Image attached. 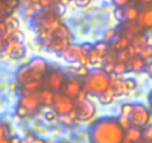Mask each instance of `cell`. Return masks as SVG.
Returning <instances> with one entry per match:
<instances>
[{"instance_id": "5", "label": "cell", "mask_w": 152, "mask_h": 143, "mask_svg": "<svg viewBox=\"0 0 152 143\" xmlns=\"http://www.w3.org/2000/svg\"><path fill=\"white\" fill-rule=\"evenodd\" d=\"M75 107H76L75 100L66 97V96L61 94V93H57V94L54 96V101H52L51 109L54 110V113H55L57 116H60V115H69L70 112L75 110Z\"/></svg>"}, {"instance_id": "37", "label": "cell", "mask_w": 152, "mask_h": 143, "mask_svg": "<svg viewBox=\"0 0 152 143\" xmlns=\"http://www.w3.org/2000/svg\"><path fill=\"white\" fill-rule=\"evenodd\" d=\"M0 143H12V142H11V139L8 137V139H5V140H2V142H0Z\"/></svg>"}, {"instance_id": "30", "label": "cell", "mask_w": 152, "mask_h": 143, "mask_svg": "<svg viewBox=\"0 0 152 143\" xmlns=\"http://www.w3.org/2000/svg\"><path fill=\"white\" fill-rule=\"evenodd\" d=\"M43 118H45L48 122H54V121H57V115L54 113V110H52L51 107H46V109L43 110Z\"/></svg>"}, {"instance_id": "18", "label": "cell", "mask_w": 152, "mask_h": 143, "mask_svg": "<svg viewBox=\"0 0 152 143\" xmlns=\"http://www.w3.org/2000/svg\"><path fill=\"white\" fill-rule=\"evenodd\" d=\"M37 96H39V101H40V104H42V107H51L52 106V101H54V93L52 91H49V90H45V88H42L39 93H37Z\"/></svg>"}, {"instance_id": "31", "label": "cell", "mask_w": 152, "mask_h": 143, "mask_svg": "<svg viewBox=\"0 0 152 143\" xmlns=\"http://www.w3.org/2000/svg\"><path fill=\"white\" fill-rule=\"evenodd\" d=\"M118 119V124L121 125V128L125 131V130H128L130 127H131V122H130V119L128 118H125V116H118L116 118Z\"/></svg>"}, {"instance_id": "38", "label": "cell", "mask_w": 152, "mask_h": 143, "mask_svg": "<svg viewBox=\"0 0 152 143\" xmlns=\"http://www.w3.org/2000/svg\"><path fill=\"white\" fill-rule=\"evenodd\" d=\"M136 143H151V142H148V140H145V139H140V140L136 142Z\"/></svg>"}, {"instance_id": "40", "label": "cell", "mask_w": 152, "mask_h": 143, "mask_svg": "<svg viewBox=\"0 0 152 143\" xmlns=\"http://www.w3.org/2000/svg\"><path fill=\"white\" fill-rule=\"evenodd\" d=\"M122 143H130V142H125V140H124V142H122Z\"/></svg>"}, {"instance_id": "14", "label": "cell", "mask_w": 152, "mask_h": 143, "mask_svg": "<svg viewBox=\"0 0 152 143\" xmlns=\"http://www.w3.org/2000/svg\"><path fill=\"white\" fill-rule=\"evenodd\" d=\"M137 90V82L133 78H121V96L131 94Z\"/></svg>"}, {"instance_id": "28", "label": "cell", "mask_w": 152, "mask_h": 143, "mask_svg": "<svg viewBox=\"0 0 152 143\" xmlns=\"http://www.w3.org/2000/svg\"><path fill=\"white\" fill-rule=\"evenodd\" d=\"M9 130H11V128H9L8 124L0 122V142L5 140V139H8V137H11V131H9Z\"/></svg>"}, {"instance_id": "9", "label": "cell", "mask_w": 152, "mask_h": 143, "mask_svg": "<svg viewBox=\"0 0 152 143\" xmlns=\"http://www.w3.org/2000/svg\"><path fill=\"white\" fill-rule=\"evenodd\" d=\"M42 79H43V76L39 75V73H36V72H33V70H30L27 64L23 66V67H20L18 72H17V75H15V81H17L18 85H23V84L30 82V81H39V82H42Z\"/></svg>"}, {"instance_id": "15", "label": "cell", "mask_w": 152, "mask_h": 143, "mask_svg": "<svg viewBox=\"0 0 152 143\" xmlns=\"http://www.w3.org/2000/svg\"><path fill=\"white\" fill-rule=\"evenodd\" d=\"M112 45V51H115V52H119V51H125L128 46H130V39L127 37V36H124V34H118V37L110 43Z\"/></svg>"}, {"instance_id": "25", "label": "cell", "mask_w": 152, "mask_h": 143, "mask_svg": "<svg viewBox=\"0 0 152 143\" xmlns=\"http://www.w3.org/2000/svg\"><path fill=\"white\" fill-rule=\"evenodd\" d=\"M118 34H119V33H118V30L110 27V28H107V30L104 31V34H103V42H104V43H107V45H110V43L118 37Z\"/></svg>"}, {"instance_id": "10", "label": "cell", "mask_w": 152, "mask_h": 143, "mask_svg": "<svg viewBox=\"0 0 152 143\" xmlns=\"http://www.w3.org/2000/svg\"><path fill=\"white\" fill-rule=\"evenodd\" d=\"M85 51L82 49V46L81 45H76V43H70V45H67L66 48H64V51L60 54L69 64H76L78 63V60L81 58V55L84 54ZM88 54V52H87Z\"/></svg>"}, {"instance_id": "33", "label": "cell", "mask_w": 152, "mask_h": 143, "mask_svg": "<svg viewBox=\"0 0 152 143\" xmlns=\"http://www.w3.org/2000/svg\"><path fill=\"white\" fill-rule=\"evenodd\" d=\"M112 3H113V6H116V8L122 9V8L128 6V3H130V0H112Z\"/></svg>"}, {"instance_id": "2", "label": "cell", "mask_w": 152, "mask_h": 143, "mask_svg": "<svg viewBox=\"0 0 152 143\" xmlns=\"http://www.w3.org/2000/svg\"><path fill=\"white\" fill-rule=\"evenodd\" d=\"M110 76L103 69H96L82 79V91L87 96L99 97L110 87Z\"/></svg>"}, {"instance_id": "23", "label": "cell", "mask_w": 152, "mask_h": 143, "mask_svg": "<svg viewBox=\"0 0 152 143\" xmlns=\"http://www.w3.org/2000/svg\"><path fill=\"white\" fill-rule=\"evenodd\" d=\"M39 12H40V6H39V5H34V3H27V5H24V15H26V17L34 18Z\"/></svg>"}, {"instance_id": "35", "label": "cell", "mask_w": 152, "mask_h": 143, "mask_svg": "<svg viewBox=\"0 0 152 143\" xmlns=\"http://www.w3.org/2000/svg\"><path fill=\"white\" fill-rule=\"evenodd\" d=\"M31 143H49V142L45 140V139H42V137H34V139L31 140Z\"/></svg>"}, {"instance_id": "20", "label": "cell", "mask_w": 152, "mask_h": 143, "mask_svg": "<svg viewBox=\"0 0 152 143\" xmlns=\"http://www.w3.org/2000/svg\"><path fill=\"white\" fill-rule=\"evenodd\" d=\"M118 97H119V96H118V93H116L112 87H109L103 94H100V96H99V100H100L103 104H110V103H113Z\"/></svg>"}, {"instance_id": "6", "label": "cell", "mask_w": 152, "mask_h": 143, "mask_svg": "<svg viewBox=\"0 0 152 143\" xmlns=\"http://www.w3.org/2000/svg\"><path fill=\"white\" fill-rule=\"evenodd\" d=\"M81 93H82V81L76 76H67L61 88V94H64L72 100H76V97Z\"/></svg>"}, {"instance_id": "17", "label": "cell", "mask_w": 152, "mask_h": 143, "mask_svg": "<svg viewBox=\"0 0 152 143\" xmlns=\"http://www.w3.org/2000/svg\"><path fill=\"white\" fill-rule=\"evenodd\" d=\"M127 64H128V70H133V72H136V73H142V72L146 69V64L148 63L137 55V57L130 58Z\"/></svg>"}, {"instance_id": "39", "label": "cell", "mask_w": 152, "mask_h": 143, "mask_svg": "<svg viewBox=\"0 0 152 143\" xmlns=\"http://www.w3.org/2000/svg\"><path fill=\"white\" fill-rule=\"evenodd\" d=\"M28 3H34V5H37L39 3V0H27Z\"/></svg>"}, {"instance_id": "29", "label": "cell", "mask_w": 152, "mask_h": 143, "mask_svg": "<svg viewBox=\"0 0 152 143\" xmlns=\"http://www.w3.org/2000/svg\"><path fill=\"white\" fill-rule=\"evenodd\" d=\"M15 115H17L20 119H23V121H24V119L31 118V115H30V113H28V112H27L24 107H21V106H18V104H17V109H15Z\"/></svg>"}, {"instance_id": "26", "label": "cell", "mask_w": 152, "mask_h": 143, "mask_svg": "<svg viewBox=\"0 0 152 143\" xmlns=\"http://www.w3.org/2000/svg\"><path fill=\"white\" fill-rule=\"evenodd\" d=\"M93 49H94V51H96V52H97V54H99V55L103 58V57H104V55L109 52L110 46H109L107 43H104L103 40H100V42H97L96 45H93Z\"/></svg>"}, {"instance_id": "1", "label": "cell", "mask_w": 152, "mask_h": 143, "mask_svg": "<svg viewBox=\"0 0 152 143\" xmlns=\"http://www.w3.org/2000/svg\"><path fill=\"white\" fill-rule=\"evenodd\" d=\"M88 137L91 143H122L124 130L115 116H102L90 125Z\"/></svg>"}, {"instance_id": "7", "label": "cell", "mask_w": 152, "mask_h": 143, "mask_svg": "<svg viewBox=\"0 0 152 143\" xmlns=\"http://www.w3.org/2000/svg\"><path fill=\"white\" fill-rule=\"evenodd\" d=\"M18 106L24 107L31 116H34L40 109H42V104L39 101V96L37 93H31V94H23L18 100Z\"/></svg>"}, {"instance_id": "27", "label": "cell", "mask_w": 152, "mask_h": 143, "mask_svg": "<svg viewBox=\"0 0 152 143\" xmlns=\"http://www.w3.org/2000/svg\"><path fill=\"white\" fill-rule=\"evenodd\" d=\"M133 110V103H122L121 107H119V116H125L128 118L130 113Z\"/></svg>"}, {"instance_id": "12", "label": "cell", "mask_w": 152, "mask_h": 143, "mask_svg": "<svg viewBox=\"0 0 152 143\" xmlns=\"http://www.w3.org/2000/svg\"><path fill=\"white\" fill-rule=\"evenodd\" d=\"M137 24L145 30H149L151 27H152V9L149 8V6H146V8H143L142 11H139V15H137Z\"/></svg>"}, {"instance_id": "34", "label": "cell", "mask_w": 152, "mask_h": 143, "mask_svg": "<svg viewBox=\"0 0 152 143\" xmlns=\"http://www.w3.org/2000/svg\"><path fill=\"white\" fill-rule=\"evenodd\" d=\"M34 137H36V136H33V134H27L26 137L20 139V143H31V140H33Z\"/></svg>"}, {"instance_id": "41", "label": "cell", "mask_w": 152, "mask_h": 143, "mask_svg": "<svg viewBox=\"0 0 152 143\" xmlns=\"http://www.w3.org/2000/svg\"><path fill=\"white\" fill-rule=\"evenodd\" d=\"M17 2H18V0H17Z\"/></svg>"}, {"instance_id": "32", "label": "cell", "mask_w": 152, "mask_h": 143, "mask_svg": "<svg viewBox=\"0 0 152 143\" xmlns=\"http://www.w3.org/2000/svg\"><path fill=\"white\" fill-rule=\"evenodd\" d=\"M142 139H145V140H148V142L152 140V127H151V125L142 128Z\"/></svg>"}, {"instance_id": "24", "label": "cell", "mask_w": 152, "mask_h": 143, "mask_svg": "<svg viewBox=\"0 0 152 143\" xmlns=\"http://www.w3.org/2000/svg\"><path fill=\"white\" fill-rule=\"evenodd\" d=\"M125 72H128V64L127 63H124V61H115V64H113V72L112 73L115 75V76H122Z\"/></svg>"}, {"instance_id": "16", "label": "cell", "mask_w": 152, "mask_h": 143, "mask_svg": "<svg viewBox=\"0 0 152 143\" xmlns=\"http://www.w3.org/2000/svg\"><path fill=\"white\" fill-rule=\"evenodd\" d=\"M40 90H42V82H39V81H30V82H26V84L20 85V93H21V96H23V94L39 93Z\"/></svg>"}, {"instance_id": "11", "label": "cell", "mask_w": 152, "mask_h": 143, "mask_svg": "<svg viewBox=\"0 0 152 143\" xmlns=\"http://www.w3.org/2000/svg\"><path fill=\"white\" fill-rule=\"evenodd\" d=\"M27 66H28L30 70L36 72V73H39V75H42V76H45L48 72L51 70L48 61L43 60V58H40V57H34V58H31V60L27 63Z\"/></svg>"}, {"instance_id": "3", "label": "cell", "mask_w": 152, "mask_h": 143, "mask_svg": "<svg viewBox=\"0 0 152 143\" xmlns=\"http://www.w3.org/2000/svg\"><path fill=\"white\" fill-rule=\"evenodd\" d=\"M66 78H67V75L64 73L61 69H52V70H49L48 73L43 76V79H42V88L49 90L54 94L61 93V88L64 85Z\"/></svg>"}, {"instance_id": "4", "label": "cell", "mask_w": 152, "mask_h": 143, "mask_svg": "<svg viewBox=\"0 0 152 143\" xmlns=\"http://www.w3.org/2000/svg\"><path fill=\"white\" fill-rule=\"evenodd\" d=\"M128 119L131 122V127H136V128L142 130V128L151 125V112L145 104L133 103V110H131Z\"/></svg>"}, {"instance_id": "21", "label": "cell", "mask_w": 152, "mask_h": 143, "mask_svg": "<svg viewBox=\"0 0 152 143\" xmlns=\"http://www.w3.org/2000/svg\"><path fill=\"white\" fill-rule=\"evenodd\" d=\"M142 31H143V28L137 24V21H125L124 23V33L125 34L136 36V34H140Z\"/></svg>"}, {"instance_id": "22", "label": "cell", "mask_w": 152, "mask_h": 143, "mask_svg": "<svg viewBox=\"0 0 152 143\" xmlns=\"http://www.w3.org/2000/svg\"><path fill=\"white\" fill-rule=\"evenodd\" d=\"M124 11V21H136L137 20V15H139V9L136 6H131L128 5Z\"/></svg>"}, {"instance_id": "36", "label": "cell", "mask_w": 152, "mask_h": 143, "mask_svg": "<svg viewBox=\"0 0 152 143\" xmlns=\"http://www.w3.org/2000/svg\"><path fill=\"white\" fill-rule=\"evenodd\" d=\"M139 2H140V3H145V5H149L152 0H139Z\"/></svg>"}, {"instance_id": "13", "label": "cell", "mask_w": 152, "mask_h": 143, "mask_svg": "<svg viewBox=\"0 0 152 143\" xmlns=\"http://www.w3.org/2000/svg\"><path fill=\"white\" fill-rule=\"evenodd\" d=\"M52 37L54 39H60V40H64L67 43H73V34L70 31V28L66 26V24H60L55 31L52 33Z\"/></svg>"}, {"instance_id": "19", "label": "cell", "mask_w": 152, "mask_h": 143, "mask_svg": "<svg viewBox=\"0 0 152 143\" xmlns=\"http://www.w3.org/2000/svg\"><path fill=\"white\" fill-rule=\"evenodd\" d=\"M142 139V130L136 128V127H130L128 130L124 131V140L130 142V143H136Z\"/></svg>"}, {"instance_id": "8", "label": "cell", "mask_w": 152, "mask_h": 143, "mask_svg": "<svg viewBox=\"0 0 152 143\" xmlns=\"http://www.w3.org/2000/svg\"><path fill=\"white\" fill-rule=\"evenodd\" d=\"M6 57H11L14 60H20V58H24L26 55V45L20 40H6L5 42V46H3V51H2Z\"/></svg>"}]
</instances>
